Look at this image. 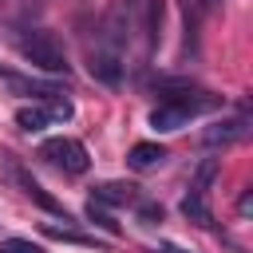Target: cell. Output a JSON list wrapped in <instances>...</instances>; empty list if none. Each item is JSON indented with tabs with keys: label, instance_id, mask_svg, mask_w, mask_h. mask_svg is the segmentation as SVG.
Listing matches in <instances>:
<instances>
[{
	"label": "cell",
	"instance_id": "6da1fadb",
	"mask_svg": "<svg viewBox=\"0 0 253 253\" xmlns=\"http://www.w3.org/2000/svg\"><path fill=\"white\" fill-rule=\"evenodd\" d=\"M217 103H221V99L210 95V91H198V87H186V83H166L158 107L150 111V126L162 130V134L182 130L194 115H202V111H210V107H217Z\"/></svg>",
	"mask_w": 253,
	"mask_h": 253
},
{
	"label": "cell",
	"instance_id": "7a4b0ae2",
	"mask_svg": "<svg viewBox=\"0 0 253 253\" xmlns=\"http://www.w3.org/2000/svg\"><path fill=\"white\" fill-rule=\"evenodd\" d=\"M16 51H20L32 67H40V71H47V75H67V51H63V43H59L51 32H43V28H24V32H16Z\"/></svg>",
	"mask_w": 253,
	"mask_h": 253
},
{
	"label": "cell",
	"instance_id": "3957f363",
	"mask_svg": "<svg viewBox=\"0 0 253 253\" xmlns=\"http://www.w3.org/2000/svg\"><path fill=\"white\" fill-rule=\"evenodd\" d=\"M40 158H43V162H51V166H55V170H63V174H83V170L91 166L87 146H83L79 138H67V134L43 138V142H40Z\"/></svg>",
	"mask_w": 253,
	"mask_h": 253
},
{
	"label": "cell",
	"instance_id": "277c9868",
	"mask_svg": "<svg viewBox=\"0 0 253 253\" xmlns=\"http://www.w3.org/2000/svg\"><path fill=\"white\" fill-rule=\"evenodd\" d=\"M4 174H8V182H12L28 202H36L40 210H47V213H55V217L71 221V217H67V210H63V202H55V198H51V194H47V190L28 174V170H24V162H20V158H12V154H8V158H4Z\"/></svg>",
	"mask_w": 253,
	"mask_h": 253
},
{
	"label": "cell",
	"instance_id": "5b68a950",
	"mask_svg": "<svg viewBox=\"0 0 253 253\" xmlns=\"http://www.w3.org/2000/svg\"><path fill=\"white\" fill-rule=\"evenodd\" d=\"M87 67H91V75H95L99 83H107V87H119V83H123V55L111 51V47H91Z\"/></svg>",
	"mask_w": 253,
	"mask_h": 253
},
{
	"label": "cell",
	"instance_id": "8992f818",
	"mask_svg": "<svg viewBox=\"0 0 253 253\" xmlns=\"http://www.w3.org/2000/svg\"><path fill=\"white\" fill-rule=\"evenodd\" d=\"M245 134H249V119L245 115H233V119H221V123L206 126L202 142L206 146H229V142H241Z\"/></svg>",
	"mask_w": 253,
	"mask_h": 253
},
{
	"label": "cell",
	"instance_id": "52a82bcc",
	"mask_svg": "<svg viewBox=\"0 0 253 253\" xmlns=\"http://www.w3.org/2000/svg\"><path fill=\"white\" fill-rule=\"evenodd\" d=\"M91 202H99V206H138L142 194L130 182H103V186H95V198Z\"/></svg>",
	"mask_w": 253,
	"mask_h": 253
},
{
	"label": "cell",
	"instance_id": "ba28073f",
	"mask_svg": "<svg viewBox=\"0 0 253 253\" xmlns=\"http://www.w3.org/2000/svg\"><path fill=\"white\" fill-rule=\"evenodd\" d=\"M162 162H166V146H158V142H134L126 154L130 170H158Z\"/></svg>",
	"mask_w": 253,
	"mask_h": 253
},
{
	"label": "cell",
	"instance_id": "9c48e42d",
	"mask_svg": "<svg viewBox=\"0 0 253 253\" xmlns=\"http://www.w3.org/2000/svg\"><path fill=\"white\" fill-rule=\"evenodd\" d=\"M182 213L194 221V225H213V213H210V206H206V194H198V190H190L186 198H182Z\"/></svg>",
	"mask_w": 253,
	"mask_h": 253
},
{
	"label": "cell",
	"instance_id": "30bf717a",
	"mask_svg": "<svg viewBox=\"0 0 253 253\" xmlns=\"http://www.w3.org/2000/svg\"><path fill=\"white\" fill-rule=\"evenodd\" d=\"M221 8V0H182V12H186V32H194L206 16H213Z\"/></svg>",
	"mask_w": 253,
	"mask_h": 253
},
{
	"label": "cell",
	"instance_id": "8fae6325",
	"mask_svg": "<svg viewBox=\"0 0 253 253\" xmlns=\"http://www.w3.org/2000/svg\"><path fill=\"white\" fill-rule=\"evenodd\" d=\"M16 126H20V130H28V134H36V130L51 126V119H47V111L36 103V107H20V111H16Z\"/></svg>",
	"mask_w": 253,
	"mask_h": 253
},
{
	"label": "cell",
	"instance_id": "7c38bea8",
	"mask_svg": "<svg viewBox=\"0 0 253 253\" xmlns=\"http://www.w3.org/2000/svg\"><path fill=\"white\" fill-rule=\"evenodd\" d=\"M47 237H55V241H71V245H95V237H87V233H79V229H71L67 221L59 225V221H43L40 225Z\"/></svg>",
	"mask_w": 253,
	"mask_h": 253
},
{
	"label": "cell",
	"instance_id": "4fadbf2b",
	"mask_svg": "<svg viewBox=\"0 0 253 253\" xmlns=\"http://www.w3.org/2000/svg\"><path fill=\"white\" fill-rule=\"evenodd\" d=\"M8 83H12V91H20V95H36L40 103H43L47 95H59L55 83H40V79H16V75H12Z\"/></svg>",
	"mask_w": 253,
	"mask_h": 253
},
{
	"label": "cell",
	"instance_id": "5bb4252c",
	"mask_svg": "<svg viewBox=\"0 0 253 253\" xmlns=\"http://www.w3.org/2000/svg\"><path fill=\"white\" fill-rule=\"evenodd\" d=\"M213 174H217V158H206V162L198 166V178H194V186H190V190L206 194V190H210V182H213Z\"/></svg>",
	"mask_w": 253,
	"mask_h": 253
},
{
	"label": "cell",
	"instance_id": "9a60e30c",
	"mask_svg": "<svg viewBox=\"0 0 253 253\" xmlns=\"http://www.w3.org/2000/svg\"><path fill=\"white\" fill-rule=\"evenodd\" d=\"M87 217H91L95 225H103L107 233H119V221H115V217H111V213H107L99 202H87Z\"/></svg>",
	"mask_w": 253,
	"mask_h": 253
},
{
	"label": "cell",
	"instance_id": "2e32d148",
	"mask_svg": "<svg viewBox=\"0 0 253 253\" xmlns=\"http://www.w3.org/2000/svg\"><path fill=\"white\" fill-rule=\"evenodd\" d=\"M0 253H43V245H36L28 237H8V241H0Z\"/></svg>",
	"mask_w": 253,
	"mask_h": 253
},
{
	"label": "cell",
	"instance_id": "e0dca14e",
	"mask_svg": "<svg viewBox=\"0 0 253 253\" xmlns=\"http://www.w3.org/2000/svg\"><path fill=\"white\" fill-rule=\"evenodd\" d=\"M138 221H142V225H158V221H162V206H154V202L142 198V202H138Z\"/></svg>",
	"mask_w": 253,
	"mask_h": 253
},
{
	"label": "cell",
	"instance_id": "ac0fdd59",
	"mask_svg": "<svg viewBox=\"0 0 253 253\" xmlns=\"http://www.w3.org/2000/svg\"><path fill=\"white\" fill-rule=\"evenodd\" d=\"M237 210H241V213H249V210H253V190H245V194H241V202H237Z\"/></svg>",
	"mask_w": 253,
	"mask_h": 253
},
{
	"label": "cell",
	"instance_id": "d6986e66",
	"mask_svg": "<svg viewBox=\"0 0 253 253\" xmlns=\"http://www.w3.org/2000/svg\"><path fill=\"white\" fill-rule=\"evenodd\" d=\"M154 253H186V249H178V245H158Z\"/></svg>",
	"mask_w": 253,
	"mask_h": 253
}]
</instances>
